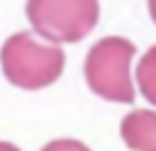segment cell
Instances as JSON below:
<instances>
[{"mask_svg": "<svg viewBox=\"0 0 156 151\" xmlns=\"http://www.w3.org/2000/svg\"><path fill=\"white\" fill-rule=\"evenodd\" d=\"M0 66L12 85L22 90H39L58 80L66 66V54L56 44L37 41L29 32H17L2 44Z\"/></svg>", "mask_w": 156, "mask_h": 151, "instance_id": "1", "label": "cell"}, {"mask_svg": "<svg viewBox=\"0 0 156 151\" xmlns=\"http://www.w3.org/2000/svg\"><path fill=\"white\" fill-rule=\"evenodd\" d=\"M134 44L124 37H105L95 41L85 56V80L90 90L112 102H132L134 83L129 76V61Z\"/></svg>", "mask_w": 156, "mask_h": 151, "instance_id": "2", "label": "cell"}, {"mask_svg": "<svg viewBox=\"0 0 156 151\" xmlns=\"http://www.w3.org/2000/svg\"><path fill=\"white\" fill-rule=\"evenodd\" d=\"M100 17L98 0H27V19L49 41H80Z\"/></svg>", "mask_w": 156, "mask_h": 151, "instance_id": "3", "label": "cell"}, {"mask_svg": "<svg viewBox=\"0 0 156 151\" xmlns=\"http://www.w3.org/2000/svg\"><path fill=\"white\" fill-rule=\"evenodd\" d=\"M119 134L124 144L134 151H156V112L134 110L124 114L119 124Z\"/></svg>", "mask_w": 156, "mask_h": 151, "instance_id": "4", "label": "cell"}, {"mask_svg": "<svg viewBox=\"0 0 156 151\" xmlns=\"http://www.w3.org/2000/svg\"><path fill=\"white\" fill-rule=\"evenodd\" d=\"M136 85L139 93L156 105V46H151L136 63Z\"/></svg>", "mask_w": 156, "mask_h": 151, "instance_id": "5", "label": "cell"}, {"mask_svg": "<svg viewBox=\"0 0 156 151\" xmlns=\"http://www.w3.org/2000/svg\"><path fill=\"white\" fill-rule=\"evenodd\" d=\"M41 151H90V149L78 139H56V141H49Z\"/></svg>", "mask_w": 156, "mask_h": 151, "instance_id": "6", "label": "cell"}, {"mask_svg": "<svg viewBox=\"0 0 156 151\" xmlns=\"http://www.w3.org/2000/svg\"><path fill=\"white\" fill-rule=\"evenodd\" d=\"M0 151H20L15 144H10V141H0Z\"/></svg>", "mask_w": 156, "mask_h": 151, "instance_id": "7", "label": "cell"}, {"mask_svg": "<svg viewBox=\"0 0 156 151\" xmlns=\"http://www.w3.org/2000/svg\"><path fill=\"white\" fill-rule=\"evenodd\" d=\"M149 15H151V19L156 22V0H149Z\"/></svg>", "mask_w": 156, "mask_h": 151, "instance_id": "8", "label": "cell"}]
</instances>
